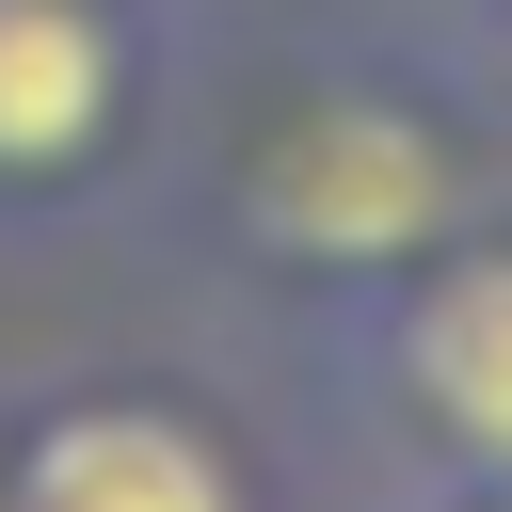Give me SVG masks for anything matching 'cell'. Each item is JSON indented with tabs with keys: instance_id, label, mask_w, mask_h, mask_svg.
Segmentation results:
<instances>
[{
	"instance_id": "cell-2",
	"label": "cell",
	"mask_w": 512,
	"mask_h": 512,
	"mask_svg": "<svg viewBox=\"0 0 512 512\" xmlns=\"http://www.w3.org/2000/svg\"><path fill=\"white\" fill-rule=\"evenodd\" d=\"M160 48L144 0H0V224L112 208L144 176Z\"/></svg>"
},
{
	"instance_id": "cell-3",
	"label": "cell",
	"mask_w": 512,
	"mask_h": 512,
	"mask_svg": "<svg viewBox=\"0 0 512 512\" xmlns=\"http://www.w3.org/2000/svg\"><path fill=\"white\" fill-rule=\"evenodd\" d=\"M384 400L416 416V448H448L464 480L512 496V224H464L448 256H416L368 320Z\"/></svg>"
},
{
	"instance_id": "cell-4",
	"label": "cell",
	"mask_w": 512,
	"mask_h": 512,
	"mask_svg": "<svg viewBox=\"0 0 512 512\" xmlns=\"http://www.w3.org/2000/svg\"><path fill=\"white\" fill-rule=\"evenodd\" d=\"M0 512H256V464L176 384H64V400L16 416V496Z\"/></svg>"
},
{
	"instance_id": "cell-5",
	"label": "cell",
	"mask_w": 512,
	"mask_h": 512,
	"mask_svg": "<svg viewBox=\"0 0 512 512\" xmlns=\"http://www.w3.org/2000/svg\"><path fill=\"white\" fill-rule=\"evenodd\" d=\"M0 496H16V416H0Z\"/></svg>"
},
{
	"instance_id": "cell-1",
	"label": "cell",
	"mask_w": 512,
	"mask_h": 512,
	"mask_svg": "<svg viewBox=\"0 0 512 512\" xmlns=\"http://www.w3.org/2000/svg\"><path fill=\"white\" fill-rule=\"evenodd\" d=\"M480 224V176L448 112H416L368 64H288L208 128V240L272 288H400Z\"/></svg>"
},
{
	"instance_id": "cell-6",
	"label": "cell",
	"mask_w": 512,
	"mask_h": 512,
	"mask_svg": "<svg viewBox=\"0 0 512 512\" xmlns=\"http://www.w3.org/2000/svg\"><path fill=\"white\" fill-rule=\"evenodd\" d=\"M464 512H512V496H496V480H464Z\"/></svg>"
}]
</instances>
